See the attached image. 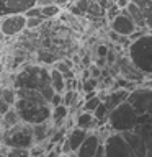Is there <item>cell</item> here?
<instances>
[{
    "instance_id": "cell-3",
    "label": "cell",
    "mask_w": 152,
    "mask_h": 157,
    "mask_svg": "<svg viewBox=\"0 0 152 157\" xmlns=\"http://www.w3.org/2000/svg\"><path fill=\"white\" fill-rule=\"evenodd\" d=\"M127 57L144 77H152V33H144L127 44Z\"/></svg>"
},
{
    "instance_id": "cell-13",
    "label": "cell",
    "mask_w": 152,
    "mask_h": 157,
    "mask_svg": "<svg viewBox=\"0 0 152 157\" xmlns=\"http://www.w3.org/2000/svg\"><path fill=\"white\" fill-rule=\"evenodd\" d=\"M100 142H101L100 136H98L97 132H88L85 141L82 142V146L78 147V151L75 152V157H93L97 147L100 146Z\"/></svg>"
},
{
    "instance_id": "cell-30",
    "label": "cell",
    "mask_w": 152,
    "mask_h": 157,
    "mask_svg": "<svg viewBox=\"0 0 152 157\" xmlns=\"http://www.w3.org/2000/svg\"><path fill=\"white\" fill-rule=\"evenodd\" d=\"M44 18H26V28L28 29H36L43 25Z\"/></svg>"
},
{
    "instance_id": "cell-22",
    "label": "cell",
    "mask_w": 152,
    "mask_h": 157,
    "mask_svg": "<svg viewBox=\"0 0 152 157\" xmlns=\"http://www.w3.org/2000/svg\"><path fill=\"white\" fill-rule=\"evenodd\" d=\"M108 115H110V111H108V108L105 106V103H103V101L98 105L97 110L93 111V118L98 121V124H100V126H103V124H106V123H108Z\"/></svg>"
},
{
    "instance_id": "cell-20",
    "label": "cell",
    "mask_w": 152,
    "mask_h": 157,
    "mask_svg": "<svg viewBox=\"0 0 152 157\" xmlns=\"http://www.w3.org/2000/svg\"><path fill=\"white\" fill-rule=\"evenodd\" d=\"M49 78H51V87H52L54 93H61L62 95L66 92V78H64V75L52 67L49 71Z\"/></svg>"
},
{
    "instance_id": "cell-21",
    "label": "cell",
    "mask_w": 152,
    "mask_h": 157,
    "mask_svg": "<svg viewBox=\"0 0 152 157\" xmlns=\"http://www.w3.org/2000/svg\"><path fill=\"white\" fill-rule=\"evenodd\" d=\"M0 98L13 108L15 101H17V90L13 87H2L0 88Z\"/></svg>"
},
{
    "instance_id": "cell-39",
    "label": "cell",
    "mask_w": 152,
    "mask_h": 157,
    "mask_svg": "<svg viewBox=\"0 0 152 157\" xmlns=\"http://www.w3.org/2000/svg\"><path fill=\"white\" fill-rule=\"evenodd\" d=\"M100 74H101V71L98 67H95V66H92V69H90V75H92V78H100Z\"/></svg>"
},
{
    "instance_id": "cell-41",
    "label": "cell",
    "mask_w": 152,
    "mask_h": 157,
    "mask_svg": "<svg viewBox=\"0 0 152 157\" xmlns=\"http://www.w3.org/2000/svg\"><path fill=\"white\" fill-rule=\"evenodd\" d=\"M54 5H57L59 8L61 7H66V5H69V0H56V3Z\"/></svg>"
},
{
    "instance_id": "cell-6",
    "label": "cell",
    "mask_w": 152,
    "mask_h": 157,
    "mask_svg": "<svg viewBox=\"0 0 152 157\" xmlns=\"http://www.w3.org/2000/svg\"><path fill=\"white\" fill-rule=\"evenodd\" d=\"M126 101L139 116H152V88H134L132 92H129Z\"/></svg>"
},
{
    "instance_id": "cell-15",
    "label": "cell",
    "mask_w": 152,
    "mask_h": 157,
    "mask_svg": "<svg viewBox=\"0 0 152 157\" xmlns=\"http://www.w3.org/2000/svg\"><path fill=\"white\" fill-rule=\"evenodd\" d=\"M74 124H75V128H80V129H83V131L100 129L98 121L93 118L92 113H87V111H78V113H75V116H74Z\"/></svg>"
},
{
    "instance_id": "cell-40",
    "label": "cell",
    "mask_w": 152,
    "mask_h": 157,
    "mask_svg": "<svg viewBox=\"0 0 152 157\" xmlns=\"http://www.w3.org/2000/svg\"><path fill=\"white\" fill-rule=\"evenodd\" d=\"M129 3H131V0H118V2H116V7L120 8V10H126Z\"/></svg>"
},
{
    "instance_id": "cell-32",
    "label": "cell",
    "mask_w": 152,
    "mask_h": 157,
    "mask_svg": "<svg viewBox=\"0 0 152 157\" xmlns=\"http://www.w3.org/2000/svg\"><path fill=\"white\" fill-rule=\"evenodd\" d=\"M120 12H121V10L116 7V3H111L110 7L106 8V12H105V13H108V18L113 20V18H116L118 15H120Z\"/></svg>"
},
{
    "instance_id": "cell-18",
    "label": "cell",
    "mask_w": 152,
    "mask_h": 157,
    "mask_svg": "<svg viewBox=\"0 0 152 157\" xmlns=\"http://www.w3.org/2000/svg\"><path fill=\"white\" fill-rule=\"evenodd\" d=\"M131 2L141 10L142 17H144V21H146L147 31L152 33V0H131Z\"/></svg>"
},
{
    "instance_id": "cell-7",
    "label": "cell",
    "mask_w": 152,
    "mask_h": 157,
    "mask_svg": "<svg viewBox=\"0 0 152 157\" xmlns=\"http://www.w3.org/2000/svg\"><path fill=\"white\" fill-rule=\"evenodd\" d=\"M103 144H105L106 157H137L121 132H111Z\"/></svg>"
},
{
    "instance_id": "cell-28",
    "label": "cell",
    "mask_w": 152,
    "mask_h": 157,
    "mask_svg": "<svg viewBox=\"0 0 152 157\" xmlns=\"http://www.w3.org/2000/svg\"><path fill=\"white\" fill-rule=\"evenodd\" d=\"M5 155L7 157H31L29 155V149H7Z\"/></svg>"
},
{
    "instance_id": "cell-1",
    "label": "cell",
    "mask_w": 152,
    "mask_h": 157,
    "mask_svg": "<svg viewBox=\"0 0 152 157\" xmlns=\"http://www.w3.org/2000/svg\"><path fill=\"white\" fill-rule=\"evenodd\" d=\"M15 90H17V101L13 105V110L17 111L21 123L34 126L51 120L52 108L39 92L26 88H15Z\"/></svg>"
},
{
    "instance_id": "cell-43",
    "label": "cell",
    "mask_w": 152,
    "mask_h": 157,
    "mask_svg": "<svg viewBox=\"0 0 152 157\" xmlns=\"http://www.w3.org/2000/svg\"><path fill=\"white\" fill-rule=\"evenodd\" d=\"M110 2H111V3H116V2H118V0H110Z\"/></svg>"
},
{
    "instance_id": "cell-12",
    "label": "cell",
    "mask_w": 152,
    "mask_h": 157,
    "mask_svg": "<svg viewBox=\"0 0 152 157\" xmlns=\"http://www.w3.org/2000/svg\"><path fill=\"white\" fill-rule=\"evenodd\" d=\"M134 132L141 136L147 151H152V116H139V123H137Z\"/></svg>"
},
{
    "instance_id": "cell-33",
    "label": "cell",
    "mask_w": 152,
    "mask_h": 157,
    "mask_svg": "<svg viewBox=\"0 0 152 157\" xmlns=\"http://www.w3.org/2000/svg\"><path fill=\"white\" fill-rule=\"evenodd\" d=\"M49 105H51V108L62 105V95H61V93H54L52 98H51V103H49Z\"/></svg>"
},
{
    "instance_id": "cell-9",
    "label": "cell",
    "mask_w": 152,
    "mask_h": 157,
    "mask_svg": "<svg viewBox=\"0 0 152 157\" xmlns=\"http://www.w3.org/2000/svg\"><path fill=\"white\" fill-rule=\"evenodd\" d=\"M33 7H36V0H0V17L23 15Z\"/></svg>"
},
{
    "instance_id": "cell-26",
    "label": "cell",
    "mask_w": 152,
    "mask_h": 157,
    "mask_svg": "<svg viewBox=\"0 0 152 157\" xmlns=\"http://www.w3.org/2000/svg\"><path fill=\"white\" fill-rule=\"evenodd\" d=\"M87 10H88V0H77L75 5L70 7V13L75 15V17H78V15L87 13Z\"/></svg>"
},
{
    "instance_id": "cell-2",
    "label": "cell",
    "mask_w": 152,
    "mask_h": 157,
    "mask_svg": "<svg viewBox=\"0 0 152 157\" xmlns=\"http://www.w3.org/2000/svg\"><path fill=\"white\" fill-rule=\"evenodd\" d=\"M13 88L36 90V92L41 93L43 98L48 103H51V98L54 95V90L51 87V78H49V71L46 67H39V66L25 67L23 71L15 77Z\"/></svg>"
},
{
    "instance_id": "cell-16",
    "label": "cell",
    "mask_w": 152,
    "mask_h": 157,
    "mask_svg": "<svg viewBox=\"0 0 152 157\" xmlns=\"http://www.w3.org/2000/svg\"><path fill=\"white\" fill-rule=\"evenodd\" d=\"M54 132V128L51 124V121L41 123V124H34L33 126V137H34V146L39 144H46L49 141V137Z\"/></svg>"
},
{
    "instance_id": "cell-29",
    "label": "cell",
    "mask_w": 152,
    "mask_h": 157,
    "mask_svg": "<svg viewBox=\"0 0 152 157\" xmlns=\"http://www.w3.org/2000/svg\"><path fill=\"white\" fill-rule=\"evenodd\" d=\"M97 83L98 80L97 78H85L82 83V87H83V92H87V93H92V92H95V87H97Z\"/></svg>"
},
{
    "instance_id": "cell-27",
    "label": "cell",
    "mask_w": 152,
    "mask_h": 157,
    "mask_svg": "<svg viewBox=\"0 0 152 157\" xmlns=\"http://www.w3.org/2000/svg\"><path fill=\"white\" fill-rule=\"evenodd\" d=\"M87 13H90L92 17H103L105 15V10H103L100 5H98L95 0H88V10H87Z\"/></svg>"
},
{
    "instance_id": "cell-24",
    "label": "cell",
    "mask_w": 152,
    "mask_h": 157,
    "mask_svg": "<svg viewBox=\"0 0 152 157\" xmlns=\"http://www.w3.org/2000/svg\"><path fill=\"white\" fill-rule=\"evenodd\" d=\"M101 103V98L100 95H93L92 98H87V100H83V105H82V111H87V113H92L98 108V105Z\"/></svg>"
},
{
    "instance_id": "cell-10",
    "label": "cell",
    "mask_w": 152,
    "mask_h": 157,
    "mask_svg": "<svg viewBox=\"0 0 152 157\" xmlns=\"http://www.w3.org/2000/svg\"><path fill=\"white\" fill-rule=\"evenodd\" d=\"M26 28V18L23 15H10L3 17L0 21V33L3 36H17Z\"/></svg>"
},
{
    "instance_id": "cell-5",
    "label": "cell",
    "mask_w": 152,
    "mask_h": 157,
    "mask_svg": "<svg viewBox=\"0 0 152 157\" xmlns=\"http://www.w3.org/2000/svg\"><path fill=\"white\" fill-rule=\"evenodd\" d=\"M2 142L7 149H31L34 146L33 126L26 123H18L17 126L5 129Z\"/></svg>"
},
{
    "instance_id": "cell-25",
    "label": "cell",
    "mask_w": 152,
    "mask_h": 157,
    "mask_svg": "<svg viewBox=\"0 0 152 157\" xmlns=\"http://www.w3.org/2000/svg\"><path fill=\"white\" fill-rule=\"evenodd\" d=\"M59 13H61V8H59L57 5H49V7L41 8V17L44 20H52V18H56Z\"/></svg>"
},
{
    "instance_id": "cell-23",
    "label": "cell",
    "mask_w": 152,
    "mask_h": 157,
    "mask_svg": "<svg viewBox=\"0 0 152 157\" xmlns=\"http://www.w3.org/2000/svg\"><path fill=\"white\" fill-rule=\"evenodd\" d=\"M2 121H3V126H5V129H10V128H13V126H17L18 123H21L20 121V118H18V115H17V111L13 110H8L7 113L3 115V118H2Z\"/></svg>"
},
{
    "instance_id": "cell-35",
    "label": "cell",
    "mask_w": 152,
    "mask_h": 157,
    "mask_svg": "<svg viewBox=\"0 0 152 157\" xmlns=\"http://www.w3.org/2000/svg\"><path fill=\"white\" fill-rule=\"evenodd\" d=\"M97 51H98V57H100V59H105L106 54H108V48L105 46V44H100V46L97 48Z\"/></svg>"
},
{
    "instance_id": "cell-37",
    "label": "cell",
    "mask_w": 152,
    "mask_h": 157,
    "mask_svg": "<svg viewBox=\"0 0 152 157\" xmlns=\"http://www.w3.org/2000/svg\"><path fill=\"white\" fill-rule=\"evenodd\" d=\"M105 61H108V64H110V66H115V61H116V54H115V51H108Z\"/></svg>"
},
{
    "instance_id": "cell-8",
    "label": "cell",
    "mask_w": 152,
    "mask_h": 157,
    "mask_svg": "<svg viewBox=\"0 0 152 157\" xmlns=\"http://www.w3.org/2000/svg\"><path fill=\"white\" fill-rule=\"evenodd\" d=\"M110 26H111V31H115L116 34H120L123 38H132L137 31H139V29L136 28V25L132 23V20L127 17L126 10H121L120 15L111 20Z\"/></svg>"
},
{
    "instance_id": "cell-4",
    "label": "cell",
    "mask_w": 152,
    "mask_h": 157,
    "mask_svg": "<svg viewBox=\"0 0 152 157\" xmlns=\"http://www.w3.org/2000/svg\"><path fill=\"white\" fill-rule=\"evenodd\" d=\"M137 123H139V115L132 110V106L127 101H123L121 105L110 111L106 124L113 132H126L134 131Z\"/></svg>"
},
{
    "instance_id": "cell-34",
    "label": "cell",
    "mask_w": 152,
    "mask_h": 157,
    "mask_svg": "<svg viewBox=\"0 0 152 157\" xmlns=\"http://www.w3.org/2000/svg\"><path fill=\"white\" fill-rule=\"evenodd\" d=\"M93 157H106V151H105V144H103V142H100V146L97 147Z\"/></svg>"
},
{
    "instance_id": "cell-14",
    "label": "cell",
    "mask_w": 152,
    "mask_h": 157,
    "mask_svg": "<svg viewBox=\"0 0 152 157\" xmlns=\"http://www.w3.org/2000/svg\"><path fill=\"white\" fill-rule=\"evenodd\" d=\"M123 137L126 139V142L131 146V149L136 152L137 157H146L147 155V147L144 144V141L141 139V136L134 131H126V132H121Z\"/></svg>"
},
{
    "instance_id": "cell-31",
    "label": "cell",
    "mask_w": 152,
    "mask_h": 157,
    "mask_svg": "<svg viewBox=\"0 0 152 157\" xmlns=\"http://www.w3.org/2000/svg\"><path fill=\"white\" fill-rule=\"evenodd\" d=\"M23 17H25V18H43V17H41V8H39V7L29 8L28 12L23 13Z\"/></svg>"
},
{
    "instance_id": "cell-42",
    "label": "cell",
    "mask_w": 152,
    "mask_h": 157,
    "mask_svg": "<svg viewBox=\"0 0 152 157\" xmlns=\"http://www.w3.org/2000/svg\"><path fill=\"white\" fill-rule=\"evenodd\" d=\"M146 157H152V151H147V155Z\"/></svg>"
},
{
    "instance_id": "cell-38",
    "label": "cell",
    "mask_w": 152,
    "mask_h": 157,
    "mask_svg": "<svg viewBox=\"0 0 152 157\" xmlns=\"http://www.w3.org/2000/svg\"><path fill=\"white\" fill-rule=\"evenodd\" d=\"M8 110H12V106L7 105V103H5V101L2 100V98H0V116H3Z\"/></svg>"
},
{
    "instance_id": "cell-11",
    "label": "cell",
    "mask_w": 152,
    "mask_h": 157,
    "mask_svg": "<svg viewBox=\"0 0 152 157\" xmlns=\"http://www.w3.org/2000/svg\"><path fill=\"white\" fill-rule=\"evenodd\" d=\"M115 66L118 67V72L121 74V78H124V80H129L134 83H141L144 80V75L134 67V64L129 61L127 56H121L120 61H116Z\"/></svg>"
},
{
    "instance_id": "cell-36",
    "label": "cell",
    "mask_w": 152,
    "mask_h": 157,
    "mask_svg": "<svg viewBox=\"0 0 152 157\" xmlns=\"http://www.w3.org/2000/svg\"><path fill=\"white\" fill-rule=\"evenodd\" d=\"M56 0H36V7L43 8V7H49V5H54Z\"/></svg>"
},
{
    "instance_id": "cell-19",
    "label": "cell",
    "mask_w": 152,
    "mask_h": 157,
    "mask_svg": "<svg viewBox=\"0 0 152 157\" xmlns=\"http://www.w3.org/2000/svg\"><path fill=\"white\" fill-rule=\"evenodd\" d=\"M126 13H127V17H129L132 20V23L136 25V28L139 29V31H147V28H146V21H144V17H142V13H141V10L136 7L134 3H129L127 5V8H126Z\"/></svg>"
},
{
    "instance_id": "cell-17",
    "label": "cell",
    "mask_w": 152,
    "mask_h": 157,
    "mask_svg": "<svg viewBox=\"0 0 152 157\" xmlns=\"http://www.w3.org/2000/svg\"><path fill=\"white\" fill-rule=\"evenodd\" d=\"M127 95H129V92L118 88V90L110 92V93H106L105 97H100V98H101V101L105 103V106L108 108V111H111V110H115L118 105H121L123 101H126Z\"/></svg>"
}]
</instances>
